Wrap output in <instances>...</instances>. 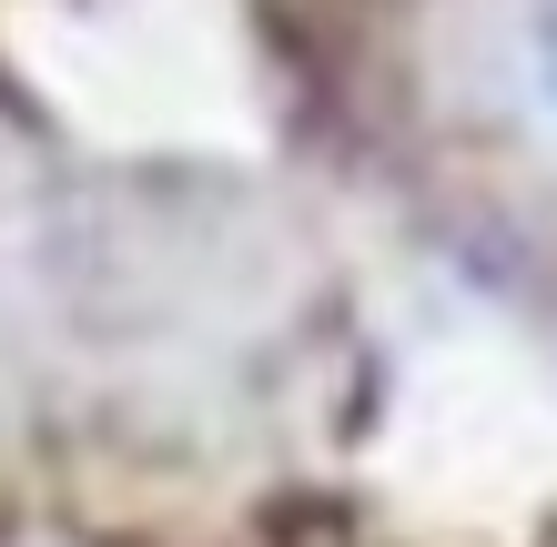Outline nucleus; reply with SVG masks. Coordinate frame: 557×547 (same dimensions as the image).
<instances>
[{"mask_svg":"<svg viewBox=\"0 0 557 547\" xmlns=\"http://www.w3.org/2000/svg\"><path fill=\"white\" fill-rule=\"evenodd\" d=\"M547 61H557V51H547Z\"/></svg>","mask_w":557,"mask_h":547,"instance_id":"f257e3e1","label":"nucleus"}]
</instances>
